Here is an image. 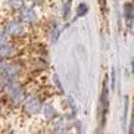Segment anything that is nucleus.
<instances>
[{
  "mask_svg": "<svg viewBox=\"0 0 134 134\" xmlns=\"http://www.w3.org/2000/svg\"><path fill=\"white\" fill-rule=\"evenodd\" d=\"M27 6V0H3V10L9 13H18Z\"/></svg>",
  "mask_w": 134,
  "mask_h": 134,
  "instance_id": "obj_2",
  "label": "nucleus"
},
{
  "mask_svg": "<svg viewBox=\"0 0 134 134\" xmlns=\"http://www.w3.org/2000/svg\"><path fill=\"white\" fill-rule=\"evenodd\" d=\"M16 15H18L19 19H22L24 22H27L31 27H38V25H41L43 24V19H44L43 16L40 15V8L32 6V4L24 6Z\"/></svg>",
  "mask_w": 134,
  "mask_h": 134,
  "instance_id": "obj_1",
  "label": "nucleus"
},
{
  "mask_svg": "<svg viewBox=\"0 0 134 134\" xmlns=\"http://www.w3.org/2000/svg\"><path fill=\"white\" fill-rule=\"evenodd\" d=\"M124 18H125L127 28L133 27V22H134V4L131 3V2H127V3L124 4Z\"/></svg>",
  "mask_w": 134,
  "mask_h": 134,
  "instance_id": "obj_3",
  "label": "nucleus"
},
{
  "mask_svg": "<svg viewBox=\"0 0 134 134\" xmlns=\"http://www.w3.org/2000/svg\"><path fill=\"white\" fill-rule=\"evenodd\" d=\"M71 10H72V0H66L62 6V18L65 21L69 19V16H71Z\"/></svg>",
  "mask_w": 134,
  "mask_h": 134,
  "instance_id": "obj_4",
  "label": "nucleus"
},
{
  "mask_svg": "<svg viewBox=\"0 0 134 134\" xmlns=\"http://www.w3.org/2000/svg\"><path fill=\"white\" fill-rule=\"evenodd\" d=\"M87 12H88V6H87V3H80L78 8H77V18L84 16Z\"/></svg>",
  "mask_w": 134,
  "mask_h": 134,
  "instance_id": "obj_5",
  "label": "nucleus"
},
{
  "mask_svg": "<svg viewBox=\"0 0 134 134\" xmlns=\"http://www.w3.org/2000/svg\"><path fill=\"white\" fill-rule=\"evenodd\" d=\"M99 4H100L102 13H103V15H106V13H108V2H106V0H99Z\"/></svg>",
  "mask_w": 134,
  "mask_h": 134,
  "instance_id": "obj_6",
  "label": "nucleus"
}]
</instances>
